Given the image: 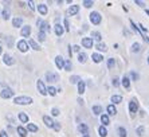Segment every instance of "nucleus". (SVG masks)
<instances>
[{
  "instance_id": "nucleus-19",
  "label": "nucleus",
  "mask_w": 149,
  "mask_h": 137,
  "mask_svg": "<svg viewBox=\"0 0 149 137\" xmlns=\"http://www.w3.org/2000/svg\"><path fill=\"white\" fill-rule=\"evenodd\" d=\"M91 59L96 62V63H99V62H102L104 61V56L101 55V54H97V53H94L93 55H91Z\"/></svg>"
},
{
  "instance_id": "nucleus-38",
  "label": "nucleus",
  "mask_w": 149,
  "mask_h": 137,
  "mask_svg": "<svg viewBox=\"0 0 149 137\" xmlns=\"http://www.w3.org/2000/svg\"><path fill=\"white\" fill-rule=\"evenodd\" d=\"M38 38H39V40H40V42H44V40H46V32L39 31V32H38Z\"/></svg>"
},
{
  "instance_id": "nucleus-39",
  "label": "nucleus",
  "mask_w": 149,
  "mask_h": 137,
  "mask_svg": "<svg viewBox=\"0 0 149 137\" xmlns=\"http://www.w3.org/2000/svg\"><path fill=\"white\" fill-rule=\"evenodd\" d=\"M4 42L7 43V46H8V47H12V43H13V38H12V36H8L7 39H4Z\"/></svg>"
},
{
  "instance_id": "nucleus-21",
  "label": "nucleus",
  "mask_w": 149,
  "mask_h": 137,
  "mask_svg": "<svg viewBox=\"0 0 149 137\" xmlns=\"http://www.w3.org/2000/svg\"><path fill=\"white\" fill-rule=\"evenodd\" d=\"M98 133H99L101 137H106V136H107V129H106V126L101 125V126L98 128Z\"/></svg>"
},
{
  "instance_id": "nucleus-47",
  "label": "nucleus",
  "mask_w": 149,
  "mask_h": 137,
  "mask_svg": "<svg viewBox=\"0 0 149 137\" xmlns=\"http://www.w3.org/2000/svg\"><path fill=\"white\" fill-rule=\"evenodd\" d=\"M51 114H52V116H59V109H57V108H52V110H51Z\"/></svg>"
},
{
  "instance_id": "nucleus-2",
  "label": "nucleus",
  "mask_w": 149,
  "mask_h": 137,
  "mask_svg": "<svg viewBox=\"0 0 149 137\" xmlns=\"http://www.w3.org/2000/svg\"><path fill=\"white\" fill-rule=\"evenodd\" d=\"M101 20H102V16H101V14L99 12H97V11H93L91 14H90V22L93 23V24H99L101 23Z\"/></svg>"
},
{
  "instance_id": "nucleus-12",
  "label": "nucleus",
  "mask_w": 149,
  "mask_h": 137,
  "mask_svg": "<svg viewBox=\"0 0 149 137\" xmlns=\"http://www.w3.org/2000/svg\"><path fill=\"white\" fill-rule=\"evenodd\" d=\"M43 121H44V124L49 126V128H54V124H55V121H54L50 116H44V117H43Z\"/></svg>"
},
{
  "instance_id": "nucleus-30",
  "label": "nucleus",
  "mask_w": 149,
  "mask_h": 137,
  "mask_svg": "<svg viewBox=\"0 0 149 137\" xmlns=\"http://www.w3.org/2000/svg\"><path fill=\"white\" fill-rule=\"evenodd\" d=\"M19 120L23 124H27L28 122V116L26 114V113H19Z\"/></svg>"
},
{
  "instance_id": "nucleus-3",
  "label": "nucleus",
  "mask_w": 149,
  "mask_h": 137,
  "mask_svg": "<svg viewBox=\"0 0 149 137\" xmlns=\"http://www.w3.org/2000/svg\"><path fill=\"white\" fill-rule=\"evenodd\" d=\"M0 97L2 98H11V97H13V92L11 90L10 87H5V89H3L2 92H0Z\"/></svg>"
},
{
  "instance_id": "nucleus-31",
  "label": "nucleus",
  "mask_w": 149,
  "mask_h": 137,
  "mask_svg": "<svg viewBox=\"0 0 149 137\" xmlns=\"http://www.w3.org/2000/svg\"><path fill=\"white\" fill-rule=\"evenodd\" d=\"M38 11L40 12L42 15H46L47 14V5L46 4H39L38 5Z\"/></svg>"
},
{
  "instance_id": "nucleus-43",
  "label": "nucleus",
  "mask_w": 149,
  "mask_h": 137,
  "mask_svg": "<svg viewBox=\"0 0 149 137\" xmlns=\"http://www.w3.org/2000/svg\"><path fill=\"white\" fill-rule=\"evenodd\" d=\"M93 4H94V3H93V0H85V2H83V5H85L86 8H90Z\"/></svg>"
},
{
  "instance_id": "nucleus-46",
  "label": "nucleus",
  "mask_w": 149,
  "mask_h": 137,
  "mask_svg": "<svg viewBox=\"0 0 149 137\" xmlns=\"http://www.w3.org/2000/svg\"><path fill=\"white\" fill-rule=\"evenodd\" d=\"M112 83H113L114 87H118V86H120V79H118V78H113Z\"/></svg>"
},
{
  "instance_id": "nucleus-22",
  "label": "nucleus",
  "mask_w": 149,
  "mask_h": 137,
  "mask_svg": "<svg viewBox=\"0 0 149 137\" xmlns=\"http://www.w3.org/2000/svg\"><path fill=\"white\" fill-rule=\"evenodd\" d=\"M28 44L31 46V48H32V50H40V47H39V44L35 42V40L34 39H28Z\"/></svg>"
},
{
  "instance_id": "nucleus-10",
  "label": "nucleus",
  "mask_w": 149,
  "mask_h": 137,
  "mask_svg": "<svg viewBox=\"0 0 149 137\" xmlns=\"http://www.w3.org/2000/svg\"><path fill=\"white\" fill-rule=\"evenodd\" d=\"M82 46L85 48H91L93 47V39L91 38H82Z\"/></svg>"
},
{
  "instance_id": "nucleus-24",
  "label": "nucleus",
  "mask_w": 149,
  "mask_h": 137,
  "mask_svg": "<svg viewBox=\"0 0 149 137\" xmlns=\"http://www.w3.org/2000/svg\"><path fill=\"white\" fill-rule=\"evenodd\" d=\"M91 110H93V113H94L96 116H99L101 113H102V108H101L99 105H94V106L91 108Z\"/></svg>"
},
{
  "instance_id": "nucleus-17",
  "label": "nucleus",
  "mask_w": 149,
  "mask_h": 137,
  "mask_svg": "<svg viewBox=\"0 0 149 137\" xmlns=\"http://www.w3.org/2000/svg\"><path fill=\"white\" fill-rule=\"evenodd\" d=\"M78 131H79L82 134H89V128L86 124H79L78 125Z\"/></svg>"
},
{
  "instance_id": "nucleus-1",
  "label": "nucleus",
  "mask_w": 149,
  "mask_h": 137,
  "mask_svg": "<svg viewBox=\"0 0 149 137\" xmlns=\"http://www.w3.org/2000/svg\"><path fill=\"white\" fill-rule=\"evenodd\" d=\"M13 102L16 105H30V103H32V98H31V97L22 95V97H16V98L13 100Z\"/></svg>"
},
{
  "instance_id": "nucleus-7",
  "label": "nucleus",
  "mask_w": 149,
  "mask_h": 137,
  "mask_svg": "<svg viewBox=\"0 0 149 137\" xmlns=\"http://www.w3.org/2000/svg\"><path fill=\"white\" fill-rule=\"evenodd\" d=\"M18 48H19V51L26 53L28 50V43L26 42V40H19L18 42Z\"/></svg>"
},
{
  "instance_id": "nucleus-4",
  "label": "nucleus",
  "mask_w": 149,
  "mask_h": 137,
  "mask_svg": "<svg viewBox=\"0 0 149 137\" xmlns=\"http://www.w3.org/2000/svg\"><path fill=\"white\" fill-rule=\"evenodd\" d=\"M46 79L49 81V82H58V81H59V75L55 74V73L49 71V73H46Z\"/></svg>"
},
{
  "instance_id": "nucleus-9",
  "label": "nucleus",
  "mask_w": 149,
  "mask_h": 137,
  "mask_svg": "<svg viewBox=\"0 0 149 137\" xmlns=\"http://www.w3.org/2000/svg\"><path fill=\"white\" fill-rule=\"evenodd\" d=\"M65 62H66V61L62 58L60 55L55 56V64H57V67H58V69H60V70H62V69H65Z\"/></svg>"
},
{
  "instance_id": "nucleus-16",
  "label": "nucleus",
  "mask_w": 149,
  "mask_h": 137,
  "mask_svg": "<svg viewBox=\"0 0 149 137\" xmlns=\"http://www.w3.org/2000/svg\"><path fill=\"white\" fill-rule=\"evenodd\" d=\"M2 18H3L4 20H8V19L11 18V11H10V8H8V7H5L4 10H3V12H2Z\"/></svg>"
},
{
  "instance_id": "nucleus-34",
  "label": "nucleus",
  "mask_w": 149,
  "mask_h": 137,
  "mask_svg": "<svg viewBox=\"0 0 149 137\" xmlns=\"http://www.w3.org/2000/svg\"><path fill=\"white\" fill-rule=\"evenodd\" d=\"M81 81H82V79H81V77H79V75H73L71 78H70V82H71V83H77V85Z\"/></svg>"
},
{
  "instance_id": "nucleus-33",
  "label": "nucleus",
  "mask_w": 149,
  "mask_h": 137,
  "mask_svg": "<svg viewBox=\"0 0 149 137\" xmlns=\"http://www.w3.org/2000/svg\"><path fill=\"white\" fill-rule=\"evenodd\" d=\"M96 47H97V50H98V51H102V53H105V51L107 50V47H106L105 43H97Z\"/></svg>"
},
{
  "instance_id": "nucleus-6",
  "label": "nucleus",
  "mask_w": 149,
  "mask_h": 137,
  "mask_svg": "<svg viewBox=\"0 0 149 137\" xmlns=\"http://www.w3.org/2000/svg\"><path fill=\"white\" fill-rule=\"evenodd\" d=\"M36 87H38L39 93H40L42 95H46V94H47V89H46V86H44V83H43V81L39 79L38 82H36Z\"/></svg>"
},
{
  "instance_id": "nucleus-13",
  "label": "nucleus",
  "mask_w": 149,
  "mask_h": 137,
  "mask_svg": "<svg viewBox=\"0 0 149 137\" xmlns=\"http://www.w3.org/2000/svg\"><path fill=\"white\" fill-rule=\"evenodd\" d=\"M121 85L126 89V90H129V89H130V79H129V77L125 75V77L121 79Z\"/></svg>"
},
{
  "instance_id": "nucleus-5",
  "label": "nucleus",
  "mask_w": 149,
  "mask_h": 137,
  "mask_svg": "<svg viewBox=\"0 0 149 137\" xmlns=\"http://www.w3.org/2000/svg\"><path fill=\"white\" fill-rule=\"evenodd\" d=\"M138 110V103H137V100L133 98L130 102H129V112L132 113V114H134V113Z\"/></svg>"
},
{
  "instance_id": "nucleus-8",
  "label": "nucleus",
  "mask_w": 149,
  "mask_h": 137,
  "mask_svg": "<svg viewBox=\"0 0 149 137\" xmlns=\"http://www.w3.org/2000/svg\"><path fill=\"white\" fill-rule=\"evenodd\" d=\"M3 62L7 64V66H12V64H15V59L12 58L11 55H8V54H4V56H3Z\"/></svg>"
},
{
  "instance_id": "nucleus-48",
  "label": "nucleus",
  "mask_w": 149,
  "mask_h": 137,
  "mask_svg": "<svg viewBox=\"0 0 149 137\" xmlns=\"http://www.w3.org/2000/svg\"><path fill=\"white\" fill-rule=\"evenodd\" d=\"M73 51H75V53H79V51H81V47L78 46V44H74V46H73Z\"/></svg>"
},
{
  "instance_id": "nucleus-11",
  "label": "nucleus",
  "mask_w": 149,
  "mask_h": 137,
  "mask_svg": "<svg viewBox=\"0 0 149 137\" xmlns=\"http://www.w3.org/2000/svg\"><path fill=\"white\" fill-rule=\"evenodd\" d=\"M78 11H79V5H70L66 14H67L69 16H73V15L78 14Z\"/></svg>"
},
{
  "instance_id": "nucleus-32",
  "label": "nucleus",
  "mask_w": 149,
  "mask_h": 137,
  "mask_svg": "<svg viewBox=\"0 0 149 137\" xmlns=\"http://www.w3.org/2000/svg\"><path fill=\"white\" fill-rule=\"evenodd\" d=\"M85 87H86L85 82H83V81H81V82L78 83V93H79V94H83V93H85Z\"/></svg>"
},
{
  "instance_id": "nucleus-37",
  "label": "nucleus",
  "mask_w": 149,
  "mask_h": 137,
  "mask_svg": "<svg viewBox=\"0 0 149 137\" xmlns=\"http://www.w3.org/2000/svg\"><path fill=\"white\" fill-rule=\"evenodd\" d=\"M57 92H58V90H57L55 87H52V86H50L49 89H47V94H50V95H52V97L57 94Z\"/></svg>"
},
{
  "instance_id": "nucleus-51",
  "label": "nucleus",
  "mask_w": 149,
  "mask_h": 137,
  "mask_svg": "<svg viewBox=\"0 0 149 137\" xmlns=\"http://www.w3.org/2000/svg\"><path fill=\"white\" fill-rule=\"evenodd\" d=\"M65 30L66 31H70V27H69V20L65 19Z\"/></svg>"
},
{
  "instance_id": "nucleus-55",
  "label": "nucleus",
  "mask_w": 149,
  "mask_h": 137,
  "mask_svg": "<svg viewBox=\"0 0 149 137\" xmlns=\"http://www.w3.org/2000/svg\"><path fill=\"white\" fill-rule=\"evenodd\" d=\"M82 137H90V136H89V134H83Z\"/></svg>"
},
{
  "instance_id": "nucleus-26",
  "label": "nucleus",
  "mask_w": 149,
  "mask_h": 137,
  "mask_svg": "<svg viewBox=\"0 0 149 137\" xmlns=\"http://www.w3.org/2000/svg\"><path fill=\"white\" fill-rule=\"evenodd\" d=\"M112 102H113V105H116V103H121V102H122V97L118 95V94L112 95Z\"/></svg>"
},
{
  "instance_id": "nucleus-56",
  "label": "nucleus",
  "mask_w": 149,
  "mask_h": 137,
  "mask_svg": "<svg viewBox=\"0 0 149 137\" xmlns=\"http://www.w3.org/2000/svg\"><path fill=\"white\" fill-rule=\"evenodd\" d=\"M145 12H146V15H149V10H145Z\"/></svg>"
},
{
  "instance_id": "nucleus-27",
  "label": "nucleus",
  "mask_w": 149,
  "mask_h": 137,
  "mask_svg": "<svg viewBox=\"0 0 149 137\" xmlns=\"http://www.w3.org/2000/svg\"><path fill=\"white\" fill-rule=\"evenodd\" d=\"M130 50H132V53H140V51H141V44L137 43V42H136V43H133Z\"/></svg>"
},
{
  "instance_id": "nucleus-54",
  "label": "nucleus",
  "mask_w": 149,
  "mask_h": 137,
  "mask_svg": "<svg viewBox=\"0 0 149 137\" xmlns=\"http://www.w3.org/2000/svg\"><path fill=\"white\" fill-rule=\"evenodd\" d=\"M27 4H28V5H30V8H31V10H32V11H34V10H35V7H34V3H32V2H28V3H27Z\"/></svg>"
},
{
  "instance_id": "nucleus-35",
  "label": "nucleus",
  "mask_w": 149,
  "mask_h": 137,
  "mask_svg": "<svg viewBox=\"0 0 149 137\" xmlns=\"http://www.w3.org/2000/svg\"><path fill=\"white\" fill-rule=\"evenodd\" d=\"M118 136H120V137H126V136H128L126 129H125L124 126H120V128H118Z\"/></svg>"
},
{
  "instance_id": "nucleus-40",
  "label": "nucleus",
  "mask_w": 149,
  "mask_h": 137,
  "mask_svg": "<svg viewBox=\"0 0 149 137\" xmlns=\"http://www.w3.org/2000/svg\"><path fill=\"white\" fill-rule=\"evenodd\" d=\"M114 64H116V61H114L113 58H109V59H107V67H109V69H113Z\"/></svg>"
},
{
  "instance_id": "nucleus-20",
  "label": "nucleus",
  "mask_w": 149,
  "mask_h": 137,
  "mask_svg": "<svg viewBox=\"0 0 149 137\" xmlns=\"http://www.w3.org/2000/svg\"><path fill=\"white\" fill-rule=\"evenodd\" d=\"M106 110H107V113L110 116H116L117 114V109H116V106L112 103V105H107V108H106Z\"/></svg>"
},
{
  "instance_id": "nucleus-28",
  "label": "nucleus",
  "mask_w": 149,
  "mask_h": 137,
  "mask_svg": "<svg viewBox=\"0 0 149 137\" xmlns=\"http://www.w3.org/2000/svg\"><path fill=\"white\" fill-rule=\"evenodd\" d=\"M18 133H19V136L20 137H27V129H24L23 126H18Z\"/></svg>"
},
{
  "instance_id": "nucleus-58",
  "label": "nucleus",
  "mask_w": 149,
  "mask_h": 137,
  "mask_svg": "<svg viewBox=\"0 0 149 137\" xmlns=\"http://www.w3.org/2000/svg\"><path fill=\"white\" fill-rule=\"evenodd\" d=\"M148 63H149V56H148Z\"/></svg>"
},
{
  "instance_id": "nucleus-52",
  "label": "nucleus",
  "mask_w": 149,
  "mask_h": 137,
  "mask_svg": "<svg viewBox=\"0 0 149 137\" xmlns=\"http://www.w3.org/2000/svg\"><path fill=\"white\" fill-rule=\"evenodd\" d=\"M137 5H140V7H145V3L144 2H140V0H136V2H134Z\"/></svg>"
},
{
  "instance_id": "nucleus-36",
  "label": "nucleus",
  "mask_w": 149,
  "mask_h": 137,
  "mask_svg": "<svg viewBox=\"0 0 149 137\" xmlns=\"http://www.w3.org/2000/svg\"><path fill=\"white\" fill-rule=\"evenodd\" d=\"M27 129L30 132H38V126L35 124H27Z\"/></svg>"
},
{
  "instance_id": "nucleus-23",
  "label": "nucleus",
  "mask_w": 149,
  "mask_h": 137,
  "mask_svg": "<svg viewBox=\"0 0 149 137\" xmlns=\"http://www.w3.org/2000/svg\"><path fill=\"white\" fill-rule=\"evenodd\" d=\"M91 39H96L98 43H101V39H102V36H101V34L98 31H93L91 32Z\"/></svg>"
},
{
  "instance_id": "nucleus-49",
  "label": "nucleus",
  "mask_w": 149,
  "mask_h": 137,
  "mask_svg": "<svg viewBox=\"0 0 149 137\" xmlns=\"http://www.w3.org/2000/svg\"><path fill=\"white\" fill-rule=\"evenodd\" d=\"M54 129H55V131H60V124L57 122V121H55V124H54Z\"/></svg>"
},
{
  "instance_id": "nucleus-44",
  "label": "nucleus",
  "mask_w": 149,
  "mask_h": 137,
  "mask_svg": "<svg viewBox=\"0 0 149 137\" xmlns=\"http://www.w3.org/2000/svg\"><path fill=\"white\" fill-rule=\"evenodd\" d=\"M130 26L133 27V30H134L136 32H138V34H141V31L138 30V26H136V23H134V22H133V20H130Z\"/></svg>"
},
{
  "instance_id": "nucleus-41",
  "label": "nucleus",
  "mask_w": 149,
  "mask_h": 137,
  "mask_svg": "<svg viewBox=\"0 0 149 137\" xmlns=\"http://www.w3.org/2000/svg\"><path fill=\"white\" fill-rule=\"evenodd\" d=\"M144 132H145V128H144V126H138V128H137V131H136L137 136H140V137L144 134Z\"/></svg>"
},
{
  "instance_id": "nucleus-57",
  "label": "nucleus",
  "mask_w": 149,
  "mask_h": 137,
  "mask_svg": "<svg viewBox=\"0 0 149 137\" xmlns=\"http://www.w3.org/2000/svg\"><path fill=\"white\" fill-rule=\"evenodd\" d=\"M2 50H3V48H2V46H0V54H2Z\"/></svg>"
},
{
  "instance_id": "nucleus-53",
  "label": "nucleus",
  "mask_w": 149,
  "mask_h": 137,
  "mask_svg": "<svg viewBox=\"0 0 149 137\" xmlns=\"http://www.w3.org/2000/svg\"><path fill=\"white\" fill-rule=\"evenodd\" d=\"M0 137H8V134H7L5 131H2V132H0Z\"/></svg>"
},
{
  "instance_id": "nucleus-45",
  "label": "nucleus",
  "mask_w": 149,
  "mask_h": 137,
  "mask_svg": "<svg viewBox=\"0 0 149 137\" xmlns=\"http://www.w3.org/2000/svg\"><path fill=\"white\" fill-rule=\"evenodd\" d=\"M65 70H66V71L71 70V62H70V61H66V62H65Z\"/></svg>"
},
{
  "instance_id": "nucleus-42",
  "label": "nucleus",
  "mask_w": 149,
  "mask_h": 137,
  "mask_svg": "<svg viewBox=\"0 0 149 137\" xmlns=\"http://www.w3.org/2000/svg\"><path fill=\"white\" fill-rule=\"evenodd\" d=\"M130 78H132L133 81H138V79H140V75L137 74L136 71H130Z\"/></svg>"
},
{
  "instance_id": "nucleus-59",
  "label": "nucleus",
  "mask_w": 149,
  "mask_h": 137,
  "mask_svg": "<svg viewBox=\"0 0 149 137\" xmlns=\"http://www.w3.org/2000/svg\"><path fill=\"white\" fill-rule=\"evenodd\" d=\"M148 40H149V38H148Z\"/></svg>"
},
{
  "instance_id": "nucleus-50",
  "label": "nucleus",
  "mask_w": 149,
  "mask_h": 137,
  "mask_svg": "<svg viewBox=\"0 0 149 137\" xmlns=\"http://www.w3.org/2000/svg\"><path fill=\"white\" fill-rule=\"evenodd\" d=\"M138 30H140V31H143V32H146V31H148L146 27H144L143 24H138Z\"/></svg>"
},
{
  "instance_id": "nucleus-14",
  "label": "nucleus",
  "mask_w": 149,
  "mask_h": 137,
  "mask_svg": "<svg viewBox=\"0 0 149 137\" xmlns=\"http://www.w3.org/2000/svg\"><path fill=\"white\" fill-rule=\"evenodd\" d=\"M22 36H24V38H27V36H30L31 35V27L30 26H24V27H22Z\"/></svg>"
},
{
  "instance_id": "nucleus-15",
  "label": "nucleus",
  "mask_w": 149,
  "mask_h": 137,
  "mask_svg": "<svg viewBox=\"0 0 149 137\" xmlns=\"http://www.w3.org/2000/svg\"><path fill=\"white\" fill-rule=\"evenodd\" d=\"M54 28H55V34L58 35V36H62V35H63V32H65V28H63V26H62V24H55V27H54Z\"/></svg>"
},
{
  "instance_id": "nucleus-25",
  "label": "nucleus",
  "mask_w": 149,
  "mask_h": 137,
  "mask_svg": "<svg viewBox=\"0 0 149 137\" xmlns=\"http://www.w3.org/2000/svg\"><path fill=\"white\" fill-rule=\"evenodd\" d=\"M101 122H102L104 126L109 125V122H110V120H109V116H107V114H101Z\"/></svg>"
},
{
  "instance_id": "nucleus-18",
  "label": "nucleus",
  "mask_w": 149,
  "mask_h": 137,
  "mask_svg": "<svg viewBox=\"0 0 149 137\" xmlns=\"http://www.w3.org/2000/svg\"><path fill=\"white\" fill-rule=\"evenodd\" d=\"M22 24H23V19L22 18H19V16H18V18H13L12 19V26L13 27H22Z\"/></svg>"
},
{
  "instance_id": "nucleus-29",
  "label": "nucleus",
  "mask_w": 149,
  "mask_h": 137,
  "mask_svg": "<svg viewBox=\"0 0 149 137\" xmlns=\"http://www.w3.org/2000/svg\"><path fill=\"white\" fill-rule=\"evenodd\" d=\"M78 61H79L81 63H85L86 61H87V54L86 53H79V55H78Z\"/></svg>"
}]
</instances>
